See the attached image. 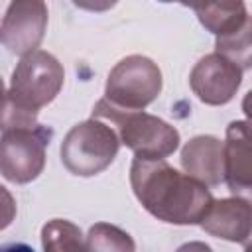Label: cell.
<instances>
[{"label": "cell", "instance_id": "cell-1", "mask_svg": "<svg viewBox=\"0 0 252 252\" xmlns=\"http://www.w3.org/2000/svg\"><path fill=\"white\" fill-rule=\"evenodd\" d=\"M130 185L140 205L169 224H199L215 201L209 187L177 171L165 159L134 158Z\"/></svg>", "mask_w": 252, "mask_h": 252}, {"label": "cell", "instance_id": "cell-2", "mask_svg": "<svg viewBox=\"0 0 252 252\" xmlns=\"http://www.w3.org/2000/svg\"><path fill=\"white\" fill-rule=\"evenodd\" d=\"M93 118L108 120L120 144L130 148L136 159H165L179 148L177 128L144 110H124L100 98L93 108Z\"/></svg>", "mask_w": 252, "mask_h": 252}, {"label": "cell", "instance_id": "cell-3", "mask_svg": "<svg viewBox=\"0 0 252 252\" xmlns=\"http://www.w3.org/2000/svg\"><path fill=\"white\" fill-rule=\"evenodd\" d=\"M120 140L112 126L89 118L75 124L61 142L63 165L79 177H93L104 171L118 156Z\"/></svg>", "mask_w": 252, "mask_h": 252}, {"label": "cell", "instance_id": "cell-4", "mask_svg": "<svg viewBox=\"0 0 252 252\" xmlns=\"http://www.w3.org/2000/svg\"><path fill=\"white\" fill-rule=\"evenodd\" d=\"M65 71L59 59L43 49L24 55L12 71L6 96L20 108L37 114L61 91Z\"/></svg>", "mask_w": 252, "mask_h": 252}, {"label": "cell", "instance_id": "cell-5", "mask_svg": "<svg viewBox=\"0 0 252 252\" xmlns=\"http://www.w3.org/2000/svg\"><path fill=\"white\" fill-rule=\"evenodd\" d=\"M161 71L146 55H128L108 73L104 98L124 110H144L161 93Z\"/></svg>", "mask_w": 252, "mask_h": 252}, {"label": "cell", "instance_id": "cell-6", "mask_svg": "<svg viewBox=\"0 0 252 252\" xmlns=\"http://www.w3.org/2000/svg\"><path fill=\"white\" fill-rule=\"evenodd\" d=\"M53 138L47 126L16 128L0 136V173L4 179L26 185L39 177L45 167V150Z\"/></svg>", "mask_w": 252, "mask_h": 252}, {"label": "cell", "instance_id": "cell-7", "mask_svg": "<svg viewBox=\"0 0 252 252\" xmlns=\"http://www.w3.org/2000/svg\"><path fill=\"white\" fill-rule=\"evenodd\" d=\"M49 12L41 0H16L8 4L0 26V41L14 55H30L37 51L45 30Z\"/></svg>", "mask_w": 252, "mask_h": 252}, {"label": "cell", "instance_id": "cell-8", "mask_svg": "<svg viewBox=\"0 0 252 252\" xmlns=\"http://www.w3.org/2000/svg\"><path fill=\"white\" fill-rule=\"evenodd\" d=\"M242 73L244 71L226 57L219 53H209L201 57L191 69L189 85L201 102L220 106L234 98L242 83Z\"/></svg>", "mask_w": 252, "mask_h": 252}, {"label": "cell", "instance_id": "cell-9", "mask_svg": "<svg viewBox=\"0 0 252 252\" xmlns=\"http://www.w3.org/2000/svg\"><path fill=\"white\" fill-rule=\"evenodd\" d=\"M199 224L211 236L246 246L250 238V201L246 197L213 201Z\"/></svg>", "mask_w": 252, "mask_h": 252}, {"label": "cell", "instance_id": "cell-10", "mask_svg": "<svg viewBox=\"0 0 252 252\" xmlns=\"http://www.w3.org/2000/svg\"><path fill=\"white\" fill-rule=\"evenodd\" d=\"M222 163L228 189L234 193V197H246L252 187L248 120H234L226 126V140L222 142Z\"/></svg>", "mask_w": 252, "mask_h": 252}, {"label": "cell", "instance_id": "cell-11", "mask_svg": "<svg viewBox=\"0 0 252 252\" xmlns=\"http://www.w3.org/2000/svg\"><path fill=\"white\" fill-rule=\"evenodd\" d=\"M181 167L185 175L205 187L220 185V181H224L222 142L211 134L191 138L181 150Z\"/></svg>", "mask_w": 252, "mask_h": 252}, {"label": "cell", "instance_id": "cell-12", "mask_svg": "<svg viewBox=\"0 0 252 252\" xmlns=\"http://www.w3.org/2000/svg\"><path fill=\"white\" fill-rule=\"evenodd\" d=\"M199 22L215 37H224L242 28L250 26V16L244 2H213L203 6H193Z\"/></svg>", "mask_w": 252, "mask_h": 252}, {"label": "cell", "instance_id": "cell-13", "mask_svg": "<svg viewBox=\"0 0 252 252\" xmlns=\"http://www.w3.org/2000/svg\"><path fill=\"white\" fill-rule=\"evenodd\" d=\"M43 252H87L81 228L67 219H51L41 228Z\"/></svg>", "mask_w": 252, "mask_h": 252}, {"label": "cell", "instance_id": "cell-14", "mask_svg": "<svg viewBox=\"0 0 252 252\" xmlns=\"http://www.w3.org/2000/svg\"><path fill=\"white\" fill-rule=\"evenodd\" d=\"M85 248L87 252H136V242L120 226L96 222L89 228Z\"/></svg>", "mask_w": 252, "mask_h": 252}, {"label": "cell", "instance_id": "cell-15", "mask_svg": "<svg viewBox=\"0 0 252 252\" xmlns=\"http://www.w3.org/2000/svg\"><path fill=\"white\" fill-rule=\"evenodd\" d=\"M16 199L4 185H0V230L12 224V220L16 219Z\"/></svg>", "mask_w": 252, "mask_h": 252}, {"label": "cell", "instance_id": "cell-16", "mask_svg": "<svg viewBox=\"0 0 252 252\" xmlns=\"http://www.w3.org/2000/svg\"><path fill=\"white\" fill-rule=\"evenodd\" d=\"M175 252H213V248L201 240H191V242H185L181 244Z\"/></svg>", "mask_w": 252, "mask_h": 252}, {"label": "cell", "instance_id": "cell-17", "mask_svg": "<svg viewBox=\"0 0 252 252\" xmlns=\"http://www.w3.org/2000/svg\"><path fill=\"white\" fill-rule=\"evenodd\" d=\"M0 252H35V250L26 242H6L0 244Z\"/></svg>", "mask_w": 252, "mask_h": 252}, {"label": "cell", "instance_id": "cell-18", "mask_svg": "<svg viewBox=\"0 0 252 252\" xmlns=\"http://www.w3.org/2000/svg\"><path fill=\"white\" fill-rule=\"evenodd\" d=\"M6 87H4V81H2V77H0V106H2V102H4V98H6Z\"/></svg>", "mask_w": 252, "mask_h": 252}]
</instances>
